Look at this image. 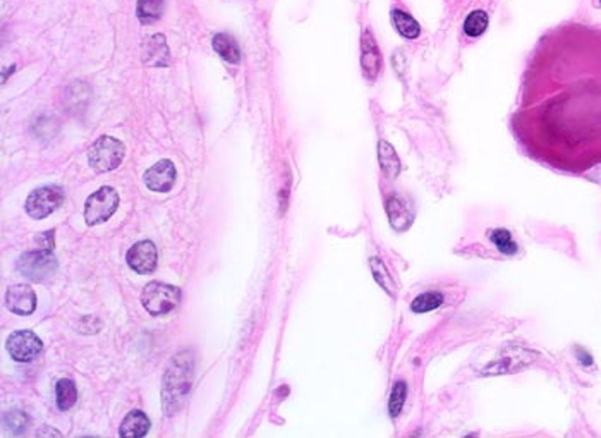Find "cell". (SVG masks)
<instances>
[{"instance_id": "1", "label": "cell", "mask_w": 601, "mask_h": 438, "mask_svg": "<svg viewBox=\"0 0 601 438\" xmlns=\"http://www.w3.org/2000/svg\"><path fill=\"white\" fill-rule=\"evenodd\" d=\"M194 358L193 352L182 351L172 359L164 375L162 385V408L167 416H174L188 400L193 385Z\"/></svg>"}, {"instance_id": "2", "label": "cell", "mask_w": 601, "mask_h": 438, "mask_svg": "<svg viewBox=\"0 0 601 438\" xmlns=\"http://www.w3.org/2000/svg\"><path fill=\"white\" fill-rule=\"evenodd\" d=\"M141 303L152 316H164L179 306L181 291L169 283L150 282L141 292Z\"/></svg>"}, {"instance_id": "3", "label": "cell", "mask_w": 601, "mask_h": 438, "mask_svg": "<svg viewBox=\"0 0 601 438\" xmlns=\"http://www.w3.org/2000/svg\"><path fill=\"white\" fill-rule=\"evenodd\" d=\"M125 155V146L123 141L111 136H101L89 148L88 162L96 172H111L123 164Z\"/></svg>"}, {"instance_id": "4", "label": "cell", "mask_w": 601, "mask_h": 438, "mask_svg": "<svg viewBox=\"0 0 601 438\" xmlns=\"http://www.w3.org/2000/svg\"><path fill=\"white\" fill-rule=\"evenodd\" d=\"M57 258L52 253V249H40L28 251L23 253L18 259V270L19 274L30 279L31 282H43L50 279L57 271Z\"/></svg>"}, {"instance_id": "5", "label": "cell", "mask_w": 601, "mask_h": 438, "mask_svg": "<svg viewBox=\"0 0 601 438\" xmlns=\"http://www.w3.org/2000/svg\"><path fill=\"white\" fill-rule=\"evenodd\" d=\"M119 206V194L111 186H103L84 203V220L88 225L107 222Z\"/></svg>"}, {"instance_id": "6", "label": "cell", "mask_w": 601, "mask_h": 438, "mask_svg": "<svg viewBox=\"0 0 601 438\" xmlns=\"http://www.w3.org/2000/svg\"><path fill=\"white\" fill-rule=\"evenodd\" d=\"M62 203L64 191L59 186H45V188L35 189V191L28 196L24 208H26V213L30 215L31 218L42 220V218L54 213Z\"/></svg>"}, {"instance_id": "7", "label": "cell", "mask_w": 601, "mask_h": 438, "mask_svg": "<svg viewBox=\"0 0 601 438\" xmlns=\"http://www.w3.org/2000/svg\"><path fill=\"white\" fill-rule=\"evenodd\" d=\"M43 342L38 335L30 330H18L7 339V351L18 363H30L42 351Z\"/></svg>"}, {"instance_id": "8", "label": "cell", "mask_w": 601, "mask_h": 438, "mask_svg": "<svg viewBox=\"0 0 601 438\" xmlns=\"http://www.w3.org/2000/svg\"><path fill=\"white\" fill-rule=\"evenodd\" d=\"M125 259H128V265L137 274H152L157 269V247L152 241H140L128 251Z\"/></svg>"}, {"instance_id": "9", "label": "cell", "mask_w": 601, "mask_h": 438, "mask_svg": "<svg viewBox=\"0 0 601 438\" xmlns=\"http://www.w3.org/2000/svg\"><path fill=\"white\" fill-rule=\"evenodd\" d=\"M176 167L170 160L157 162L145 172V184L155 193H169L176 184Z\"/></svg>"}, {"instance_id": "10", "label": "cell", "mask_w": 601, "mask_h": 438, "mask_svg": "<svg viewBox=\"0 0 601 438\" xmlns=\"http://www.w3.org/2000/svg\"><path fill=\"white\" fill-rule=\"evenodd\" d=\"M6 304L12 313L30 316L36 310V294L26 283H16L7 289Z\"/></svg>"}, {"instance_id": "11", "label": "cell", "mask_w": 601, "mask_h": 438, "mask_svg": "<svg viewBox=\"0 0 601 438\" xmlns=\"http://www.w3.org/2000/svg\"><path fill=\"white\" fill-rule=\"evenodd\" d=\"M361 66H363L364 74L369 79H375L378 76L381 67V57L376 47L375 38L369 31H364L363 40H361Z\"/></svg>"}, {"instance_id": "12", "label": "cell", "mask_w": 601, "mask_h": 438, "mask_svg": "<svg viewBox=\"0 0 601 438\" xmlns=\"http://www.w3.org/2000/svg\"><path fill=\"white\" fill-rule=\"evenodd\" d=\"M143 60L146 66L165 67L169 66V47L165 43V36L153 35L146 40L143 47Z\"/></svg>"}, {"instance_id": "13", "label": "cell", "mask_w": 601, "mask_h": 438, "mask_svg": "<svg viewBox=\"0 0 601 438\" xmlns=\"http://www.w3.org/2000/svg\"><path fill=\"white\" fill-rule=\"evenodd\" d=\"M387 213L390 218V224L395 230H405L412 224V212L404 200L392 196L387 201Z\"/></svg>"}, {"instance_id": "14", "label": "cell", "mask_w": 601, "mask_h": 438, "mask_svg": "<svg viewBox=\"0 0 601 438\" xmlns=\"http://www.w3.org/2000/svg\"><path fill=\"white\" fill-rule=\"evenodd\" d=\"M150 429V420L143 411H131L120 423L119 435L124 438L145 437Z\"/></svg>"}, {"instance_id": "15", "label": "cell", "mask_w": 601, "mask_h": 438, "mask_svg": "<svg viewBox=\"0 0 601 438\" xmlns=\"http://www.w3.org/2000/svg\"><path fill=\"white\" fill-rule=\"evenodd\" d=\"M378 160H380L381 170H383V174L388 177V179H395V177L399 176L400 160L399 157H397L393 146L390 145L388 141L381 140L378 143Z\"/></svg>"}, {"instance_id": "16", "label": "cell", "mask_w": 601, "mask_h": 438, "mask_svg": "<svg viewBox=\"0 0 601 438\" xmlns=\"http://www.w3.org/2000/svg\"><path fill=\"white\" fill-rule=\"evenodd\" d=\"M213 48L223 60L230 64H237L241 60V50L239 45L235 43V40L227 33H218L213 38Z\"/></svg>"}, {"instance_id": "17", "label": "cell", "mask_w": 601, "mask_h": 438, "mask_svg": "<svg viewBox=\"0 0 601 438\" xmlns=\"http://www.w3.org/2000/svg\"><path fill=\"white\" fill-rule=\"evenodd\" d=\"M55 397H57V408L60 411H67L78 400V388L76 383L69 378L59 380L55 385Z\"/></svg>"}, {"instance_id": "18", "label": "cell", "mask_w": 601, "mask_h": 438, "mask_svg": "<svg viewBox=\"0 0 601 438\" xmlns=\"http://www.w3.org/2000/svg\"><path fill=\"white\" fill-rule=\"evenodd\" d=\"M392 23L393 26H395V30L399 31V33L404 36V38H417L421 33V28L420 24H417L416 19L412 18V16H409L408 12H402V11H392Z\"/></svg>"}, {"instance_id": "19", "label": "cell", "mask_w": 601, "mask_h": 438, "mask_svg": "<svg viewBox=\"0 0 601 438\" xmlns=\"http://www.w3.org/2000/svg\"><path fill=\"white\" fill-rule=\"evenodd\" d=\"M137 19L143 24L155 23L164 12V0H137Z\"/></svg>"}, {"instance_id": "20", "label": "cell", "mask_w": 601, "mask_h": 438, "mask_svg": "<svg viewBox=\"0 0 601 438\" xmlns=\"http://www.w3.org/2000/svg\"><path fill=\"white\" fill-rule=\"evenodd\" d=\"M369 265H371V271L373 275H375V281L380 283L381 289L387 291L393 298V296H395V282H393V279L390 277L387 266L383 265V262L378 258H371L369 259Z\"/></svg>"}, {"instance_id": "21", "label": "cell", "mask_w": 601, "mask_h": 438, "mask_svg": "<svg viewBox=\"0 0 601 438\" xmlns=\"http://www.w3.org/2000/svg\"><path fill=\"white\" fill-rule=\"evenodd\" d=\"M486 28H488V16L483 11H473L464 21L466 35L473 36V38L481 36L486 31Z\"/></svg>"}, {"instance_id": "22", "label": "cell", "mask_w": 601, "mask_h": 438, "mask_svg": "<svg viewBox=\"0 0 601 438\" xmlns=\"http://www.w3.org/2000/svg\"><path fill=\"white\" fill-rule=\"evenodd\" d=\"M442 303H444L442 294H438V292H425V294H420L411 303V310L414 313H428V311L437 310Z\"/></svg>"}, {"instance_id": "23", "label": "cell", "mask_w": 601, "mask_h": 438, "mask_svg": "<svg viewBox=\"0 0 601 438\" xmlns=\"http://www.w3.org/2000/svg\"><path fill=\"white\" fill-rule=\"evenodd\" d=\"M490 239L495 242V246L505 254H514L517 251V245L514 242L512 236H510L509 230L505 229H497L493 232H490Z\"/></svg>"}, {"instance_id": "24", "label": "cell", "mask_w": 601, "mask_h": 438, "mask_svg": "<svg viewBox=\"0 0 601 438\" xmlns=\"http://www.w3.org/2000/svg\"><path fill=\"white\" fill-rule=\"evenodd\" d=\"M405 395H408V387H405L404 382H397L395 385H393V391H392V395H390V403H388L390 416L395 417L400 415L402 408H404Z\"/></svg>"}, {"instance_id": "25", "label": "cell", "mask_w": 601, "mask_h": 438, "mask_svg": "<svg viewBox=\"0 0 601 438\" xmlns=\"http://www.w3.org/2000/svg\"><path fill=\"white\" fill-rule=\"evenodd\" d=\"M4 425H6L12 433L19 435V433H23L28 427V416L24 415V412L12 411L9 415L4 416Z\"/></svg>"}, {"instance_id": "26", "label": "cell", "mask_w": 601, "mask_h": 438, "mask_svg": "<svg viewBox=\"0 0 601 438\" xmlns=\"http://www.w3.org/2000/svg\"><path fill=\"white\" fill-rule=\"evenodd\" d=\"M600 2H601V0H600Z\"/></svg>"}]
</instances>
